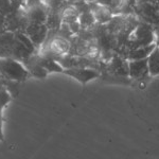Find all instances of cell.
Instances as JSON below:
<instances>
[{"mask_svg":"<svg viewBox=\"0 0 159 159\" xmlns=\"http://www.w3.org/2000/svg\"><path fill=\"white\" fill-rule=\"evenodd\" d=\"M10 101V94L7 92V88L4 87L3 84V78L0 74V140L3 138V134H2V110H3L4 106Z\"/></svg>","mask_w":159,"mask_h":159,"instance_id":"6","label":"cell"},{"mask_svg":"<svg viewBox=\"0 0 159 159\" xmlns=\"http://www.w3.org/2000/svg\"><path fill=\"white\" fill-rule=\"evenodd\" d=\"M69 49H70V43L61 36L54 38L50 43V51L54 54H66V53H68Z\"/></svg>","mask_w":159,"mask_h":159,"instance_id":"5","label":"cell"},{"mask_svg":"<svg viewBox=\"0 0 159 159\" xmlns=\"http://www.w3.org/2000/svg\"><path fill=\"white\" fill-rule=\"evenodd\" d=\"M148 72L151 75H159V48L156 47L148 57Z\"/></svg>","mask_w":159,"mask_h":159,"instance_id":"7","label":"cell"},{"mask_svg":"<svg viewBox=\"0 0 159 159\" xmlns=\"http://www.w3.org/2000/svg\"><path fill=\"white\" fill-rule=\"evenodd\" d=\"M66 73L70 74V75L74 76L76 80H79L82 83H86V82L90 81V80L97 78L99 75L98 72H96L92 69L87 68H79V67H72L66 70Z\"/></svg>","mask_w":159,"mask_h":159,"instance_id":"3","label":"cell"},{"mask_svg":"<svg viewBox=\"0 0 159 159\" xmlns=\"http://www.w3.org/2000/svg\"><path fill=\"white\" fill-rule=\"evenodd\" d=\"M129 74L132 79L136 80L144 79L148 74H150L148 58L129 61Z\"/></svg>","mask_w":159,"mask_h":159,"instance_id":"2","label":"cell"},{"mask_svg":"<svg viewBox=\"0 0 159 159\" xmlns=\"http://www.w3.org/2000/svg\"><path fill=\"white\" fill-rule=\"evenodd\" d=\"M0 74L9 81H24L28 76V69L18 61L3 57L0 60Z\"/></svg>","mask_w":159,"mask_h":159,"instance_id":"1","label":"cell"},{"mask_svg":"<svg viewBox=\"0 0 159 159\" xmlns=\"http://www.w3.org/2000/svg\"><path fill=\"white\" fill-rule=\"evenodd\" d=\"M157 47L156 43H151L148 46H142L135 49H132L127 53V60H141V58H148L152 51Z\"/></svg>","mask_w":159,"mask_h":159,"instance_id":"4","label":"cell"}]
</instances>
